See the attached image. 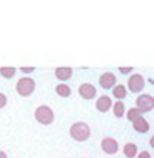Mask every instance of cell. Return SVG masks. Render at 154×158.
<instances>
[{
    "label": "cell",
    "mask_w": 154,
    "mask_h": 158,
    "mask_svg": "<svg viewBox=\"0 0 154 158\" xmlns=\"http://www.w3.org/2000/svg\"><path fill=\"white\" fill-rule=\"evenodd\" d=\"M54 75L55 78H59L60 81H65L68 78L73 77V68H68V66H62V68H57L54 71Z\"/></svg>",
    "instance_id": "cell-10"
},
{
    "label": "cell",
    "mask_w": 154,
    "mask_h": 158,
    "mask_svg": "<svg viewBox=\"0 0 154 158\" xmlns=\"http://www.w3.org/2000/svg\"><path fill=\"white\" fill-rule=\"evenodd\" d=\"M126 95H128V89H126V86H123V85H117V86L112 88V97L117 98V102H122Z\"/></svg>",
    "instance_id": "cell-12"
},
{
    "label": "cell",
    "mask_w": 154,
    "mask_h": 158,
    "mask_svg": "<svg viewBox=\"0 0 154 158\" xmlns=\"http://www.w3.org/2000/svg\"><path fill=\"white\" fill-rule=\"evenodd\" d=\"M137 154H139V151H137V144L136 143H126L123 146V155L126 158H136Z\"/></svg>",
    "instance_id": "cell-13"
},
{
    "label": "cell",
    "mask_w": 154,
    "mask_h": 158,
    "mask_svg": "<svg viewBox=\"0 0 154 158\" xmlns=\"http://www.w3.org/2000/svg\"><path fill=\"white\" fill-rule=\"evenodd\" d=\"M69 135H71L73 140H76V141H79V143H83V141H86V140L90 138L91 129H90V126H88L86 123H83V121H76V123H73L71 127H69Z\"/></svg>",
    "instance_id": "cell-1"
},
{
    "label": "cell",
    "mask_w": 154,
    "mask_h": 158,
    "mask_svg": "<svg viewBox=\"0 0 154 158\" xmlns=\"http://www.w3.org/2000/svg\"><path fill=\"white\" fill-rule=\"evenodd\" d=\"M6 103H8V98H6V95L0 92V109H3V107L6 106Z\"/></svg>",
    "instance_id": "cell-18"
},
{
    "label": "cell",
    "mask_w": 154,
    "mask_h": 158,
    "mask_svg": "<svg viewBox=\"0 0 154 158\" xmlns=\"http://www.w3.org/2000/svg\"><path fill=\"white\" fill-rule=\"evenodd\" d=\"M112 112H114V117L116 118H122L123 115H125V105H123V102H116V103H112Z\"/></svg>",
    "instance_id": "cell-16"
},
{
    "label": "cell",
    "mask_w": 154,
    "mask_h": 158,
    "mask_svg": "<svg viewBox=\"0 0 154 158\" xmlns=\"http://www.w3.org/2000/svg\"><path fill=\"white\" fill-rule=\"evenodd\" d=\"M100 148H102V151L105 154L114 155V154H117V151H119V143H117V140H114V138H111V137H106V138L102 140Z\"/></svg>",
    "instance_id": "cell-6"
},
{
    "label": "cell",
    "mask_w": 154,
    "mask_h": 158,
    "mask_svg": "<svg viewBox=\"0 0 154 158\" xmlns=\"http://www.w3.org/2000/svg\"><path fill=\"white\" fill-rule=\"evenodd\" d=\"M125 115H126V118H128L131 123H134L136 120H139V118H142V117H143V112H142V110H139L137 107H131L128 112H125Z\"/></svg>",
    "instance_id": "cell-15"
},
{
    "label": "cell",
    "mask_w": 154,
    "mask_h": 158,
    "mask_svg": "<svg viewBox=\"0 0 154 158\" xmlns=\"http://www.w3.org/2000/svg\"><path fill=\"white\" fill-rule=\"evenodd\" d=\"M20 71L23 72V74H31L33 71H34V68L31 66V68H20Z\"/></svg>",
    "instance_id": "cell-20"
},
{
    "label": "cell",
    "mask_w": 154,
    "mask_h": 158,
    "mask_svg": "<svg viewBox=\"0 0 154 158\" xmlns=\"http://www.w3.org/2000/svg\"><path fill=\"white\" fill-rule=\"evenodd\" d=\"M79 94L85 100H93L96 97V94H97V89H96V86L93 83H82L79 86Z\"/></svg>",
    "instance_id": "cell-7"
},
{
    "label": "cell",
    "mask_w": 154,
    "mask_h": 158,
    "mask_svg": "<svg viewBox=\"0 0 154 158\" xmlns=\"http://www.w3.org/2000/svg\"><path fill=\"white\" fill-rule=\"evenodd\" d=\"M34 117H36L37 123H40L43 126H48V124H51L54 121V112H52L51 107L46 105L39 106L36 109V112H34Z\"/></svg>",
    "instance_id": "cell-3"
},
{
    "label": "cell",
    "mask_w": 154,
    "mask_h": 158,
    "mask_svg": "<svg viewBox=\"0 0 154 158\" xmlns=\"http://www.w3.org/2000/svg\"><path fill=\"white\" fill-rule=\"evenodd\" d=\"M126 89H130V92H134V94H139L143 88H145V78L142 74H133L130 78H128V83H126Z\"/></svg>",
    "instance_id": "cell-4"
},
{
    "label": "cell",
    "mask_w": 154,
    "mask_h": 158,
    "mask_svg": "<svg viewBox=\"0 0 154 158\" xmlns=\"http://www.w3.org/2000/svg\"><path fill=\"white\" fill-rule=\"evenodd\" d=\"M136 158H151V155H150V152H148V151H142V152H139V154H137V157Z\"/></svg>",
    "instance_id": "cell-19"
},
{
    "label": "cell",
    "mask_w": 154,
    "mask_h": 158,
    "mask_svg": "<svg viewBox=\"0 0 154 158\" xmlns=\"http://www.w3.org/2000/svg\"><path fill=\"white\" fill-rule=\"evenodd\" d=\"M15 72H17L15 68H6V66L0 68V75L5 77V78H12L15 75Z\"/></svg>",
    "instance_id": "cell-17"
},
{
    "label": "cell",
    "mask_w": 154,
    "mask_h": 158,
    "mask_svg": "<svg viewBox=\"0 0 154 158\" xmlns=\"http://www.w3.org/2000/svg\"><path fill=\"white\" fill-rule=\"evenodd\" d=\"M119 71H120L122 74H130V72L133 71V68H119Z\"/></svg>",
    "instance_id": "cell-21"
},
{
    "label": "cell",
    "mask_w": 154,
    "mask_h": 158,
    "mask_svg": "<svg viewBox=\"0 0 154 158\" xmlns=\"http://www.w3.org/2000/svg\"><path fill=\"white\" fill-rule=\"evenodd\" d=\"M99 85L103 89H112L116 86V75L112 72H103L99 77Z\"/></svg>",
    "instance_id": "cell-8"
},
{
    "label": "cell",
    "mask_w": 154,
    "mask_h": 158,
    "mask_svg": "<svg viewBox=\"0 0 154 158\" xmlns=\"http://www.w3.org/2000/svg\"><path fill=\"white\" fill-rule=\"evenodd\" d=\"M112 107V100H111V97H108V95H100L97 100H96V109L99 110V112H108L109 109Z\"/></svg>",
    "instance_id": "cell-9"
},
{
    "label": "cell",
    "mask_w": 154,
    "mask_h": 158,
    "mask_svg": "<svg viewBox=\"0 0 154 158\" xmlns=\"http://www.w3.org/2000/svg\"><path fill=\"white\" fill-rule=\"evenodd\" d=\"M55 94H57L59 97L66 98V97L71 95V88H69L68 85H65V83H60V85L55 86Z\"/></svg>",
    "instance_id": "cell-14"
},
{
    "label": "cell",
    "mask_w": 154,
    "mask_h": 158,
    "mask_svg": "<svg viewBox=\"0 0 154 158\" xmlns=\"http://www.w3.org/2000/svg\"><path fill=\"white\" fill-rule=\"evenodd\" d=\"M0 158H8V155H6L5 151H0Z\"/></svg>",
    "instance_id": "cell-22"
},
{
    "label": "cell",
    "mask_w": 154,
    "mask_h": 158,
    "mask_svg": "<svg viewBox=\"0 0 154 158\" xmlns=\"http://www.w3.org/2000/svg\"><path fill=\"white\" fill-rule=\"evenodd\" d=\"M15 91L22 97H29L36 91V81H34V78H31V77H22V78H19V81L15 85Z\"/></svg>",
    "instance_id": "cell-2"
},
{
    "label": "cell",
    "mask_w": 154,
    "mask_h": 158,
    "mask_svg": "<svg viewBox=\"0 0 154 158\" xmlns=\"http://www.w3.org/2000/svg\"><path fill=\"white\" fill-rule=\"evenodd\" d=\"M150 146H151V148H154V135L151 137V140H150Z\"/></svg>",
    "instance_id": "cell-23"
},
{
    "label": "cell",
    "mask_w": 154,
    "mask_h": 158,
    "mask_svg": "<svg viewBox=\"0 0 154 158\" xmlns=\"http://www.w3.org/2000/svg\"><path fill=\"white\" fill-rule=\"evenodd\" d=\"M133 129H134L136 132H139V134H147V132L150 131V123L142 117V118H139V120H136V121L133 123Z\"/></svg>",
    "instance_id": "cell-11"
},
{
    "label": "cell",
    "mask_w": 154,
    "mask_h": 158,
    "mask_svg": "<svg viewBox=\"0 0 154 158\" xmlns=\"http://www.w3.org/2000/svg\"><path fill=\"white\" fill-rule=\"evenodd\" d=\"M136 107L142 112H150L154 109V97L150 94H142L136 98Z\"/></svg>",
    "instance_id": "cell-5"
}]
</instances>
